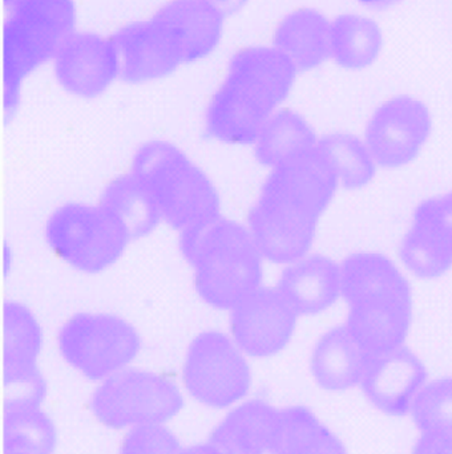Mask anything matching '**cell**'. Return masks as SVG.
Wrapping results in <instances>:
<instances>
[{
  "instance_id": "cell-1",
  "label": "cell",
  "mask_w": 452,
  "mask_h": 454,
  "mask_svg": "<svg viewBox=\"0 0 452 454\" xmlns=\"http://www.w3.org/2000/svg\"><path fill=\"white\" fill-rule=\"evenodd\" d=\"M338 188L317 146L269 169L246 218L265 261L285 266L307 255Z\"/></svg>"
},
{
  "instance_id": "cell-3",
  "label": "cell",
  "mask_w": 452,
  "mask_h": 454,
  "mask_svg": "<svg viewBox=\"0 0 452 454\" xmlns=\"http://www.w3.org/2000/svg\"><path fill=\"white\" fill-rule=\"evenodd\" d=\"M178 250L200 301L229 312L264 286L265 258L246 223L221 213L178 232Z\"/></svg>"
},
{
  "instance_id": "cell-17",
  "label": "cell",
  "mask_w": 452,
  "mask_h": 454,
  "mask_svg": "<svg viewBox=\"0 0 452 454\" xmlns=\"http://www.w3.org/2000/svg\"><path fill=\"white\" fill-rule=\"evenodd\" d=\"M45 392L28 391L11 399L3 416V448L29 454H53L56 428L43 410Z\"/></svg>"
},
{
  "instance_id": "cell-27",
  "label": "cell",
  "mask_w": 452,
  "mask_h": 454,
  "mask_svg": "<svg viewBox=\"0 0 452 454\" xmlns=\"http://www.w3.org/2000/svg\"><path fill=\"white\" fill-rule=\"evenodd\" d=\"M358 2L363 3L368 5H379L386 4V3L393 2V0H358Z\"/></svg>"
},
{
  "instance_id": "cell-4",
  "label": "cell",
  "mask_w": 452,
  "mask_h": 454,
  "mask_svg": "<svg viewBox=\"0 0 452 454\" xmlns=\"http://www.w3.org/2000/svg\"><path fill=\"white\" fill-rule=\"evenodd\" d=\"M130 170L156 202L164 225L175 231L223 213L220 192L210 176L172 141L141 143L133 152Z\"/></svg>"
},
{
  "instance_id": "cell-20",
  "label": "cell",
  "mask_w": 452,
  "mask_h": 454,
  "mask_svg": "<svg viewBox=\"0 0 452 454\" xmlns=\"http://www.w3.org/2000/svg\"><path fill=\"white\" fill-rule=\"evenodd\" d=\"M99 202L125 223L133 240L149 237L164 223L156 202L131 170L107 181Z\"/></svg>"
},
{
  "instance_id": "cell-25",
  "label": "cell",
  "mask_w": 452,
  "mask_h": 454,
  "mask_svg": "<svg viewBox=\"0 0 452 454\" xmlns=\"http://www.w3.org/2000/svg\"><path fill=\"white\" fill-rule=\"evenodd\" d=\"M411 454H452V428L421 434Z\"/></svg>"
},
{
  "instance_id": "cell-12",
  "label": "cell",
  "mask_w": 452,
  "mask_h": 454,
  "mask_svg": "<svg viewBox=\"0 0 452 454\" xmlns=\"http://www.w3.org/2000/svg\"><path fill=\"white\" fill-rule=\"evenodd\" d=\"M426 365L408 347L370 356L361 380L368 402L392 418L410 415L414 400L427 383Z\"/></svg>"
},
{
  "instance_id": "cell-8",
  "label": "cell",
  "mask_w": 452,
  "mask_h": 454,
  "mask_svg": "<svg viewBox=\"0 0 452 454\" xmlns=\"http://www.w3.org/2000/svg\"><path fill=\"white\" fill-rule=\"evenodd\" d=\"M184 388L210 410H227L242 403L253 384L248 356L229 333L216 328L196 333L186 346Z\"/></svg>"
},
{
  "instance_id": "cell-28",
  "label": "cell",
  "mask_w": 452,
  "mask_h": 454,
  "mask_svg": "<svg viewBox=\"0 0 452 454\" xmlns=\"http://www.w3.org/2000/svg\"><path fill=\"white\" fill-rule=\"evenodd\" d=\"M3 454H29V453L21 452V450H8V448H3Z\"/></svg>"
},
{
  "instance_id": "cell-26",
  "label": "cell",
  "mask_w": 452,
  "mask_h": 454,
  "mask_svg": "<svg viewBox=\"0 0 452 454\" xmlns=\"http://www.w3.org/2000/svg\"><path fill=\"white\" fill-rule=\"evenodd\" d=\"M178 454H224L213 444L212 442L207 440L205 442H197V444L189 445V447L181 450Z\"/></svg>"
},
{
  "instance_id": "cell-5",
  "label": "cell",
  "mask_w": 452,
  "mask_h": 454,
  "mask_svg": "<svg viewBox=\"0 0 452 454\" xmlns=\"http://www.w3.org/2000/svg\"><path fill=\"white\" fill-rule=\"evenodd\" d=\"M43 235L58 261L85 275L114 267L133 240L125 223L100 202L72 201L55 207Z\"/></svg>"
},
{
  "instance_id": "cell-15",
  "label": "cell",
  "mask_w": 452,
  "mask_h": 454,
  "mask_svg": "<svg viewBox=\"0 0 452 454\" xmlns=\"http://www.w3.org/2000/svg\"><path fill=\"white\" fill-rule=\"evenodd\" d=\"M370 355L366 354L344 325L320 335L309 359L310 373L326 392H345L360 386Z\"/></svg>"
},
{
  "instance_id": "cell-6",
  "label": "cell",
  "mask_w": 452,
  "mask_h": 454,
  "mask_svg": "<svg viewBox=\"0 0 452 454\" xmlns=\"http://www.w3.org/2000/svg\"><path fill=\"white\" fill-rule=\"evenodd\" d=\"M56 351L75 372L101 383L131 367L143 346L140 333L130 320L114 312L80 311L59 325Z\"/></svg>"
},
{
  "instance_id": "cell-16",
  "label": "cell",
  "mask_w": 452,
  "mask_h": 454,
  "mask_svg": "<svg viewBox=\"0 0 452 454\" xmlns=\"http://www.w3.org/2000/svg\"><path fill=\"white\" fill-rule=\"evenodd\" d=\"M280 410L264 400H248L230 408L208 440L224 454H270Z\"/></svg>"
},
{
  "instance_id": "cell-11",
  "label": "cell",
  "mask_w": 452,
  "mask_h": 454,
  "mask_svg": "<svg viewBox=\"0 0 452 454\" xmlns=\"http://www.w3.org/2000/svg\"><path fill=\"white\" fill-rule=\"evenodd\" d=\"M400 261L421 279H437L452 269V191L430 197L414 210L400 243Z\"/></svg>"
},
{
  "instance_id": "cell-24",
  "label": "cell",
  "mask_w": 452,
  "mask_h": 454,
  "mask_svg": "<svg viewBox=\"0 0 452 454\" xmlns=\"http://www.w3.org/2000/svg\"><path fill=\"white\" fill-rule=\"evenodd\" d=\"M181 450L180 440L167 424L128 429L120 445V454H178Z\"/></svg>"
},
{
  "instance_id": "cell-19",
  "label": "cell",
  "mask_w": 452,
  "mask_h": 454,
  "mask_svg": "<svg viewBox=\"0 0 452 454\" xmlns=\"http://www.w3.org/2000/svg\"><path fill=\"white\" fill-rule=\"evenodd\" d=\"M384 48V32L374 19L341 13L330 24V59L349 71L369 68Z\"/></svg>"
},
{
  "instance_id": "cell-14",
  "label": "cell",
  "mask_w": 452,
  "mask_h": 454,
  "mask_svg": "<svg viewBox=\"0 0 452 454\" xmlns=\"http://www.w3.org/2000/svg\"><path fill=\"white\" fill-rule=\"evenodd\" d=\"M301 317H317L342 296L341 263L321 254H307L283 266L277 286Z\"/></svg>"
},
{
  "instance_id": "cell-21",
  "label": "cell",
  "mask_w": 452,
  "mask_h": 454,
  "mask_svg": "<svg viewBox=\"0 0 452 454\" xmlns=\"http://www.w3.org/2000/svg\"><path fill=\"white\" fill-rule=\"evenodd\" d=\"M320 138L305 117L282 109L273 114L259 130L253 145L254 160L266 169L302 152L315 148Z\"/></svg>"
},
{
  "instance_id": "cell-13",
  "label": "cell",
  "mask_w": 452,
  "mask_h": 454,
  "mask_svg": "<svg viewBox=\"0 0 452 454\" xmlns=\"http://www.w3.org/2000/svg\"><path fill=\"white\" fill-rule=\"evenodd\" d=\"M2 376L5 386L28 387L29 391L45 392L40 368L44 347L42 323L31 307L20 301H3Z\"/></svg>"
},
{
  "instance_id": "cell-7",
  "label": "cell",
  "mask_w": 452,
  "mask_h": 454,
  "mask_svg": "<svg viewBox=\"0 0 452 454\" xmlns=\"http://www.w3.org/2000/svg\"><path fill=\"white\" fill-rule=\"evenodd\" d=\"M90 405L104 426L128 431L167 424L180 415L186 402L175 381L156 371L128 367L99 383Z\"/></svg>"
},
{
  "instance_id": "cell-2",
  "label": "cell",
  "mask_w": 452,
  "mask_h": 454,
  "mask_svg": "<svg viewBox=\"0 0 452 454\" xmlns=\"http://www.w3.org/2000/svg\"><path fill=\"white\" fill-rule=\"evenodd\" d=\"M345 327L370 355L405 346L413 323V290L400 267L379 253H354L341 262Z\"/></svg>"
},
{
  "instance_id": "cell-9",
  "label": "cell",
  "mask_w": 452,
  "mask_h": 454,
  "mask_svg": "<svg viewBox=\"0 0 452 454\" xmlns=\"http://www.w3.org/2000/svg\"><path fill=\"white\" fill-rule=\"evenodd\" d=\"M432 130V112L424 101L413 96H395L371 114L365 143L379 168L400 169L419 156Z\"/></svg>"
},
{
  "instance_id": "cell-10",
  "label": "cell",
  "mask_w": 452,
  "mask_h": 454,
  "mask_svg": "<svg viewBox=\"0 0 452 454\" xmlns=\"http://www.w3.org/2000/svg\"><path fill=\"white\" fill-rule=\"evenodd\" d=\"M298 319L277 287L261 286L227 312V327L246 356L269 359L289 346Z\"/></svg>"
},
{
  "instance_id": "cell-23",
  "label": "cell",
  "mask_w": 452,
  "mask_h": 454,
  "mask_svg": "<svg viewBox=\"0 0 452 454\" xmlns=\"http://www.w3.org/2000/svg\"><path fill=\"white\" fill-rule=\"evenodd\" d=\"M421 434L452 428V378L427 381L410 411Z\"/></svg>"
},
{
  "instance_id": "cell-18",
  "label": "cell",
  "mask_w": 452,
  "mask_h": 454,
  "mask_svg": "<svg viewBox=\"0 0 452 454\" xmlns=\"http://www.w3.org/2000/svg\"><path fill=\"white\" fill-rule=\"evenodd\" d=\"M270 454H347V450L312 410L291 405L278 412Z\"/></svg>"
},
{
  "instance_id": "cell-22",
  "label": "cell",
  "mask_w": 452,
  "mask_h": 454,
  "mask_svg": "<svg viewBox=\"0 0 452 454\" xmlns=\"http://www.w3.org/2000/svg\"><path fill=\"white\" fill-rule=\"evenodd\" d=\"M317 148L333 168L339 186L360 191L370 185L377 175L376 160L365 140L350 133H330L318 140Z\"/></svg>"
}]
</instances>
